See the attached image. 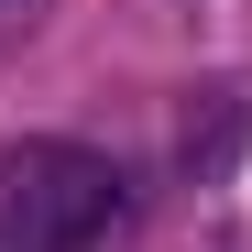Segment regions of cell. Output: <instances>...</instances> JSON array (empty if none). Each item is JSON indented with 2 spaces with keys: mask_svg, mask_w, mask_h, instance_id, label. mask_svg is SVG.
I'll return each instance as SVG.
<instances>
[{
  "mask_svg": "<svg viewBox=\"0 0 252 252\" xmlns=\"http://www.w3.org/2000/svg\"><path fill=\"white\" fill-rule=\"evenodd\" d=\"M121 220V164L88 143H11L0 154V252H88Z\"/></svg>",
  "mask_w": 252,
  "mask_h": 252,
  "instance_id": "6da1fadb",
  "label": "cell"
},
{
  "mask_svg": "<svg viewBox=\"0 0 252 252\" xmlns=\"http://www.w3.org/2000/svg\"><path fill=\"white\" fill-rule=\"evenodd\" d=\"M241 143H252L241 99H230V88H208V99L187 110V143H176V154H187V176H197V187H220L230 164H241Z\"/></svg>",
  "mask_w": 252,
  "mask_h": 252,
  "instance_id": "7a4b0ae2",
  "label": "cell"
},
{
  "mask_svg": "<svg viewBox=\"0 0 252 252\" xmlns=\"http://www.w3.org/2000/svg\"><path fill=\"white\" fill-rule=\"evenodd\" d=\"M33 11H44V0H0V33H22V22H33Z\"/></svg>",
  "mask_w": 252,
  "mask_h": 252,
  "instance_id": "3957f363",
  "label": "cell"
}]
</instances>
